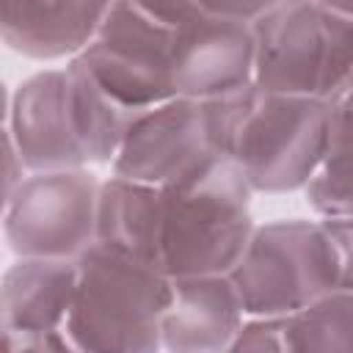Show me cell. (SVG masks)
Returning <instances> with one entry per match:
<instances>
[{
	"mask_svg": "<svg viewBox=\"0 0 353 353\" xmlns=\"http://www.w3.org/2000/svg\"><path fill=\"white\" fill-rule=\"evenodd\" d=\"M218 157L237 165L254 193H292L320 171L331 105L309 97H287L254 83L207 102Z\"/></svg>",
	"mask_w": 353,
	"mask_h": 353,
	"instance_id": "cell-1",
	"label": "cell"
},
{
	"mask_svg": "<svg viewBox=\"0 0 353 353\" xmlns=\"http://www.w3.org/2000/svg\"><path fill=\"white\" fill-rule=\"evenodd\" d=\"M171 279L99 243L77 259L72 309L55 334L63 353H160Z\"/></svg>",
	"mask_w": 353,
	"mask_h": 353,
	"instance_id": "cell-2",
	"label": "cell"
},
{
	"mask_svg": "<svg viewBox=\"0 0 353 353\" xmlns=\"http://www.w3.org/2000/svg\"><path fill=\"white\" fill-rule=\"evenodd\" d=\"M163 190V273L168 279L229 276L251 234V185L226 157Z\"/></svg>",
	"mask_w": 353,
	"mask_h": 353,
	"instance_id": "cell-3",
	"label": "cell"
},
{
	"mask_svg": "<svg viewBox=\"0 0 353 353\" xmlns=\"http://www.w3.org/2000/svg\"><path fill=\"white\" fill-rule=\"evenodd\" d=\"M254 85L334 102L353 74V6L268 3L254 19Z\"/></svg>",
	"mask_w": 353,
	"mask_h": 353,
	"instance_id": "cell-4",
	"label": "cell"
},
{
	"mask_svg": "<svg viewBox=\"0 0 353 353\" xmlns=\"http://www.w3.org/2000/svg\"><path fill=\"white\" fill-rule=\"evenodd\" d=\"M229 279L254 317H290L339 290L334 245L320 221L303 218L256 226Z\"/></svg>",
	"mask_w": 353,
	"mask_h": 353,
	"instance_id": "cell-5",
	"label": "cell"
},
{
	"mask_svg": "<svg viewBox=\"0 0 353 353\" xmlns=\"http://www.w3.org/2000/svg\"><path fill=\"white\" fill-rule=\"evenodd\" d=\"M268 3H157L174 30V85L185 99H221L254 83V19Z\"/></svg>",
	"mask_w": 353,
	"mask_h": 353,
	"instance_id": "cell-6",
	"label": "cell"
},
{
	"mask_svg": "<svg viewBox=\"0 0 353 353\" xmlns=\"http://www.w3.org/2000/svg\"><path fill=\"white\" fill-rule=\"evenodd\" d=\"M77 61L132 110L176 99L174 30L157 3H110L99 33Z\"/></svg>",
	"mask_w": 353,
	"mask_h": 353,
	"instance_id": "cell-7",
	"label": "cell"
},
{
	"mask_svg": "<svg viewBox=\"0 0 353 353\" xmlns=\"http://www.w3.org/2000/svg\"><path fill=\"white\" fill-rule=\"evenodd\" d=\"M99 188L85 168L25 176L6 199L8 248L19 259H80L97 243Z\"/></svg>",
	"mask_w": 353,
	"mask_h": 353,
	"instance_id": "cell-8",
	"label": "cell"
},
{
	"mask_svg": "<svg viewBox=\"0 0 353 353\" xmlns=\"http://www.w3.org/2000/svg\"><path fill=\"white\" fill-rule=\"evenodd\" d=\"M218 157L207 102L176 97L143 110L127 130L113 160V176L168 188Z\"/></svg>",
	"mask_w": 353,
	"mask_h": 353,
	"instance_id": "cell-9",
	"label": "cell"
},
{
	"mask_svg": "<svg viewBox=\"0 0 353 353\" xmlns=\"http://www.w3.org/2000/svg\"><path fill=\"white\" fill-rule=\"evenodd\" d=\"M6 132L30 174L77 171L88 163L69 116L66 69L30 74L6 94Z\"/></svg>",
	"mask_w": 353,
	"mask_h": 353,
	"instance_id": "cell-10",
	"label": "cell"
},
{
	"mask_svg": "<svg viewBox=\"0 0 353 353\" xmlns=\"http://www.w3.org/2000/svg\"><path fill=\"white\" fill-rule=\"evenodd\" d=\"M243 301L229 276L171 279L163 317L165 353H226L243 328Z\"/></svg>",
	"mask_w": 353,
	"mask_h": 353,
	"instance_id": "cell-11",
	"label": "cell"
},
{
	"mask_svg": "<svg viewBox=\"0 0 353 353\" xmlns=\"http://www.w3.org/2000/svg\"><path fill=\"white\" fill-rule=\"evenodd\" d=\"M110 3L14 0L0 8V36L8 50L33 61H58L85 52L102 28Z\"/></svg>",
	"mask_w": 353,
	"mask_h": 353,
	"instance_id": "cell-12",
	"label": "cell"
},
{
	"mask_svg": "<svg viewBox=\"0 0 353 353\" xmlns=\"http://www.w3.org/2000/svg\"><path fill=\"white\" fill-rule=\"evenodd\" d=\"M77 290V259H17L3 273V334L52 336L61 331Z\"/></svg>",
	"mask_w": 353,
	"mask_h": 353,
	"instance_id": "cell-13",
	"label": "cell"
},
{
	"mask_svg": "<svg viewBox=\"0 0 353 353\" xmlns=\"http://www.w3.org/2000/svg\"><path fill=\"white\" fill-rule=\"evenodd\" d=\"M163 190L121 176L99 188L97 243L163 273ZM165 276V273H163Z\"/></svg>",
	"mask_w": 353,
	"mask_h": 353,
	"instance_id": "cell-14",
	"label": "cell"
},
{
	"mask_svg": "<svg viewBox=\"0 0 353 353\" xmlns=\"http://www.w3.org/2000/svg\"><path fill=\"white\" fill-rule=\"evenodd\" d=\"M66 94L69 116L77 135V143L88 163H113L130 124L143 113L121 105L108 94L94 74L74 58L66 66Z\"/></svg>",
	"mask_w": 353,
	"mask_h": 353,
	"instance_id": "cell-15",
	"label": "cell"
},
{
	"mask_svg": "<svg viewBox=\"0 0 353 353\" xmlns=\"http://www.w3.org/2000/svg\"><path fill=\"white\" fill-rule=\"evenodd\" d=\"M295 353H353V292L336 290L290 314Z\"/></svg>",
	"mask_w": 353,
	"mask_h": 353,
	"instance_id": "cell-16",
	"label": "cell"
},
{
	"mask_svg": "<svg viewBox=\"0 0 353 353\" xmlns=\"http://www.w3.org/2000/svg\"><path fill=\"white\" fill-rule=\"evenodd\" d=\"M303 193L320 218H353V157L325 154Z\"/></svg>",
	"mask_w": 353,
	"mask_h": 353,
	"instance_id": "cell-17",
	"label": "cell"
},
{
	"mask_svg": "<svg viewBox=\"0 0 353 353\" xmlns=\"http://www.w3.org/2000/svg\"><path fill=\"white\" fill-rule=\"evenodd\" d=\"M226 353H295L290 317H254L243 323Z\"/></svg>",
	"mask_w": 353,
	"mask_h": 353,
	"instance_id": "cell-18",
	"label": "cell"
},
{
	"mask_svg": "<svg viewBox=\"0 0 353 353\" xmlns=\"http://www.w3.org/2000/svg\"><path fill=\"white\" fill-rule=\"evenodd\" d=\"M325 154L353 157V74L342 94L331 102V135Z\"/></svg>",
	"mask_w": 353,
	"mask_h": 353,
	"instance_id": "cell-19",
	"label": "cell"
},
{
	"mask_svg": "<svg viewBox=\"0 0 353 353\" xmlns=\"http://www.w3.org/2000/svg\"><path fill=\"white\" fill-rule=\"evenodd\" d=\"M336 256L339 290L353 292V218H323L320 221Z\"/></svg>",
	"mask_w": 353,
	"mask_h": 353,
	"instance_id": "cell-20",
	"label": "cell"
},
{
	"mask_svg": "<svg viewBox=\"0 0 353 353\" xmlns=\"http://www.w3.org/2000/svg\"><path fill=\"white\" fill-rule=\"evenodd\" d=\"M6 353H63L58 336H14L6 334Z\"/></svg>",
	"mask_w": 353,
	"mask_h": 353,
	"instance_id": "cell-21",
	"label": "cell"
}]
</instances>
